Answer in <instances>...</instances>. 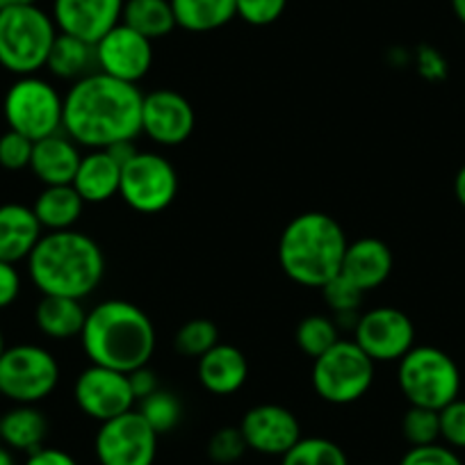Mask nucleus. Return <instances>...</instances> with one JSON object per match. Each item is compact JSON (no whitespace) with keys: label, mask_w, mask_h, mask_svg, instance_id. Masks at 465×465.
<instances>
[{"label":"nucleus","mask_w":465,"mask_h":465,"mask_svg":"<svg viewBox=\"0 0 465 465\" xmlns=\"http://www.w3.org/2000/svg\"><path fill=\"white\" fill-rule=\"evenodd\" d=\"M142 103L144 94L137 84L101 71L89 74L66 92L62 133L89 151L135 142L142 135Z\"/></svg>","instance_id":"1"},{"label":"nucleus","mask_w":465,"mask_h":465,"mask_svg":"<svg viewBox=\"0 0 465 465\" xmlns=\"http://www.w3.org/2000/svg\"><path fill=\"white\" fill-rule=\"evenodd\" d=\"M80 342L94 365L131 374L149 365L155 351V329L140 306L107 299L87 311Z\"/></svg>","instance_id":"2"},{"label":"nucleus","mask_w":465,"mask_h":465,"mask_svg":"<svg viewBox=\"0 0 465 465\" xmlns=\"http://www.w3.org/2000/svg\"><path fill=\"white\" fill-rule=\"evenodd\" d=\"M28 274L42 294L83 302L101 285L105 256L87 232L74 228L44 232L28 258Z\"/></svg>","instance_id":"3"},{"label":"nucleus","mask_w":465,"mask_h":465,"mask_svg":"<svg viewBox=\"0 0 465 465\" xmlns=\"http://www.w3.org/2000/svg\"><path fill=\"white\" fill-rule=\"evenodd\" d=\"M349 247L338 219L324 213H302L288 222L279 240L283 274L303 288H322L342 270Z\"/></svg>","instance_id":"4"},{"label":"nucleus","mask_w":465,"mask_h":465,"mask_svg":"<svg viewBox=\"0 0 465 465\" xmlns=\"http://www.w3.org/2000/svg\"><path fill=\"white\" fill-rule=\"evenodd\" d=\"M51 15L37 5L0 12V66L15 75H35L46 66L57 39Z\"/></svg>","instance_id":"5"},{"label":"nucleus","mask_w":465,"mask_h":465,"mask_svg":"<svg viewBox=\"0 0 465 465\" xmlns=\"http://www.w3.org/2000/svg\"><path fill=\"white\" fill-rule=\"evenodd\" d=\"M397 383L411 406L440 411L459 397L460 370L442 349L415 344L400 361Z\"/></svg>","instance_id":"6"},{"label":"nucleus","mask_w":465,"mask_h":465,"mask_svg":"<svg viewBox=\"0 0 465 465\" xmlns=\"http://www.w3.org/2000/svg\"><path fill=\"white\" fill-rule=\"evenodd\" d=\"M374 365L354 340H338L329 351L312 361V388L329 404H354L372 388Z\"/></svg>","instance_id":"7"},{"label":"nucleus","mask_w":465,"mask_h":465,"mask_svg":"<svg viewBox=\"0 0 465 465\" xmlns=\"http://www.w3.org/2000/svg\"><path fill=\"white\" fill-rule=\"evenodd\" d=\"M3 114L10 131L39 142L44 137L62 133L64 96H60V92L37 74L21 75L7 89Z\"/></svg>","instance_id":"8"},{"label":"nucleus","mask_w":465,"mask_h":465,"mask_svg":"<svg viewBox=\"0 0 465 465\" xmlns=\"http://www.w3.org/2000/svg\"><path fill=\"white\" fill-rule=\"evenodd\" d=\"M60 383V365L39 344H15L0 356V395L15 404H39Z\"/></svg>","instance_id":"9"},{"label":"nucleus","mask_w":465,"mask_h":465,"mask_svg":"<svg viewBox=\"0 0 465 465\" xmlns=\"http://www.w3.org/2000/svg\"><path fill=\"white\" fill-rule=\"evenodd\" d=\"M119 196L142 214L167 210L178 196V172L164 155L140 151L122 167Z\"/></svg>","instance_id":"10"},{"label":"nucleus","mask_w":465,"mask_h":465,"mask_svg":"<svg viewBox=\"0 0 465 465\" xmlns=\"http://www.w3.org/2000/svg\"><path fill=\"white\" fill-rule=\"evenodd\" d=\"M158 438L140 411L133 409L101 422L94 438V454L98 465H153Z\"/></svg>","instance_id":"11"},{"label":"nucleus","mask_w":465,"mask_h":465,"mask_svg":"<svg viewBox=\"0 0 465 465\" xmlns=\"http://www.w3.org/2000/svg\"><path fill=\"white\" fill-rule=\"evenodd\" d=\"M354 342L374 363H400L415 347V326L406 312L391 306H379L359 315L354 326Z\"/></svg>","instance_id":"12"},{"label":"nucleus","mask_w":465,"mask_h":465,"mask_svg":"<svg viewBox=\"0 0 465 465\" xmlns=\"http://www.w3.org/2000/svg\"><path fill=\"white\" fill-rule=\"evenodd\" d=\"M74 397L78 409L96 422H107L128 413L137 401L126 372L94 363L75 379Z\"/></svg>","instance_id":"13"},{"label":"nucleus","mask_w":465,"mask_h":465,"mask_svg":"<svg viewBox=\"0 0 465 465\" xmlns=\"http://www.w3.org/2000/svg\"><path fill=\"white\" fill-rule=\"evenodd\" d=\"M98 71L124 83L137 84L153 64V42L119 24L94 44Z\"/></svg>","instance_id":"14"},{"label":"nucleus","mask_w":465,"mask_h":465,"mask_svg":"<svg viewBox=\"0 0 465 465\" xmlns=\"http://www.w3.org/2000/svg\"><path fill=\"white\" fill-rule=\"evenodd\" d=\"M196 126L192 103L173 89H155L144 94L142 133L160 146H181L190 140Z\"/></svg>","instance_id":"15"},{"label":"nucleus","mask_w":465,"mask_h":465,"mask_svg":"<svg viewBox=\"0 0 465 465\" xmlns=\"http://www.w3.org/2000/svg\"><path fill=\"white\" fill-rule=\"evenodd\" d=\"M249 450L265 456H283L302 440L297 415L281 404H258L244 413L240 422Z\"/></svg>","instance_id":"16"},{"label":"nucleus","mask_w":465,"mask_h":465,"mask_svg":"<svg viewBox=\"0 0 465 465\" xmlns=\"http://www.w3.org/2000/svg\"><path fill=\"white\" fill-rule=\"evenodd\" d=\"M124 3L126 0H55L51 16L57 33L96 44L122 24Z\"/></svg>","instance_id":"17"},{"label":"nucleus","mask_w":465,"mask_h":465,"mask_svg":"<svg viewBox=\"0 0 465 465\" xmlns=\"http://www.w3.org/2000/svg\"><path fill=\"white\" fill-rule=\"evenodd\" d=\"M392 272V252L386 242L379 238H361L349 242L342 258L340 274L347 276L363 292L379 288L386 283Z\"/></svg>","instance_id":"18"},{"label":"nucleus","mask_w":465,"mask_h":465,"mask_svg":"<svg viewBox=\"0 0 465 465\" xmlns=\"http://www.w3.org/2000/svg\"><path fill=\"white\" fill-rule=\"evenodd\" d=\"M199 381L208 392L219 397L232 395L247 383L249 363L247 356L238 347L217 342L208 354L199 359Z\"/></svg>","instance_id":"19"},{"label":"nucleus","mask_w":465,"mask_h":465,"mask_svg":"<svg viewBox=\"0 0 465 465\" xmlns=\"http://www.w3.org/2000/svg\"><path fill=\"white\" fill-rule=\"evenodd\" d=\"M44 228L33 208L24 203L0 205V261H28L33 249L42 240Z\"/></svg>","instance_id":"20"},{"label":"nucleus","mask_w":465,"mask_h":465,"mask_svg":"<svg viewBox=\"0 0 465 465\" xmlns=\"http://www.w3.org/2000/svg\"><path fill=\"white\" fill-rule=\"evenodd\" d=\"M80 158L83 155H80L78 144L64 133H55V135L35 142L30 169L44 183V187L71 185L78 172Z\"/></svg>","instance_id":"21"},{"label":"nucleus","mask_w":465,"mask_h":465,"mask_svg":"<svg viewBox=\"0 0 465 465\" xmlns=\"http://www.w3.org/2000/svg\"><path fill=\"white\" fill-rule=\"evenodd\" d=\"M74 190L84 203H105L119 194L122 185V164L116 163L105 149L89 151L80 158L74 178Z\"/></svg>","instance_id":"22"},{"label":"nucleus","mask_w":465,"mask_h":465,"mask_svg":"<svg viewBox=\"0 0 465 465\" xmlns=\"http://www.w3.org/2000/svg\"><path fill=\"white\" fill-rule=\"evenodd\" d=\"M48 433V420L35 404H16L0 418V440L7 450L30 451L44 447Z\"/></svg>","instance_id":"23"},{"label":"nucleus","mask_w":465,"mask_h":465,"mask_svg":"<svg viewBox=\"0 0 465 465\" xmlns=\"http://www.w3.org/2000/svg\"><path fill=\"white\" fill-rule=\"evenodd\" d=\"M84 320H87V311L83 308V302L71 297L44 294L35 311V322H37L39 331L53 340H66L75 338V335L80 338Z\"/></svg>","instance_id":"24"},{"label":"nucleus","mask_w":465,"mask_h":465,"mask_svg":"<svg viewBox=\"0 0 465 465\" xmlns=\"http://www.w3.org/2000/svg\"><path fill=\"white\" fill-rule=\"evenodd\" d=\"M84 210V201L80 199L74 185H51L39 192L33 205L44 231H69L75 226Z\"/></svg>","instance_id":"25"},{"label":"nucleus","mask_w":465,"mask_h":465,"mask_svg":"<svg viewBox=\"0 0 465 465\" xmlns=\"http://www.w3.org/2000/svg\"><path fill=\"white\" fill-rule=\"evenodd\" d=\"M46 69L55 78L78 83V80L87 78L89 74H96L98 71L96 48H94V44L60 33L51 48Z\"/></svg>","instance_id":"26"},{"label":"nucleus","mask_w":465,"mask_h":465,"mask_svg":"<svg viewBox=\"0 0 465 465\" xmlns=\"http://www.w3.org/2000/svg\"><path fill=\"white\" fill-rule=\"evenodd\" d=\"M178 28L187 33H213L238 16L235 0H172Z\"/></svg>","instance_id":"27"},{"label":"nucleus","mask_w":465,"mask_h":465,"mask_svg":"<svg viewBox=\"0 0 465 465\" xmlns=\"http://www.w3.org/2000/svg\"><path fill=\"white\" fill-rule=\"evenodd\" d=\"M122 24L151 42L167 37L178 28L172 0H126Z\"/></svg>","instance_id":"28"},{"label":"nucleus","mask_w":465,"mask_h":465,"mask_svg":"<svg viewBox=\"0 0 465 465\" xmlns=\"http://www.w3.org/2000/svg\"><path fill=\"white\" fill-rule=\"evenodd\" d=\"M281 465H349L347 454L329 438L308 436L281 456Z\"/></svg>","instance_id":"29"},{"label":"nucleus","mask_w":465,"mask_h":465,"mask_svg":"<svg viewBox=\"0 0 465 465\" xmlns=\"http://www.w3.org/2000/svg\"><path fill=\"white\" fill-rule=\"evenodd\" d=\"M294 338H297V347L302 349L303 354L315 361L317 356L329 351L340 340L338 324L326 315H308L299 322Z\"/></svg>","instance_id":"30"},{"label":"nucleus","mask_w":465,"mask_h":465,"mask_svg":"<svg viewBox=\"0 0 465 465\" xmlns=\"http://www.w3.org/2000/svg\"><path fill=\"white\" fill-rule=\"evenodd\" d=\"M137 411H140L142 418L149 422V427L153 429L158 436L173 431V429L181 424L183 418L181 400H178L173 392L163 391V388L155 391L153 395L144 397V400L140 401V409Z\"/></svg>","instance_id":"31"},{"label":"nucleus","mask_w":465,"mask_h":465,"mask_svg":"<svg viewBox=\"0 0 465 465\" xmlns=\"http://www.w3.org/2000/svg\"><path fill=\"white\" fill-rule=\"evenodd\" d=\"M219 342V329L213 320L205 317H194V320L185 322L178 329L176 338H173V347L178 354L187 356V359H196L208 354L210 349Z\"/></svg>","instance_id":"32"},{"label":"nucleus","mask_w":465,"mask_h":465,"mask_svg":"<svg viewBox=\"0 0 465 465\" xmlns=\"http://www.w3.org/2000/svg\"><path fill=\"white\" fill-rule=\"evenodd\" d=\"M401 433L411 447L433 445L440 440V415L438 411L411 406L401 420Z\"/></svg>","instance_id":"33"},{"label":"nucleus","mask_w":465,"mask_h":465,"mask_svg":"<svg viewBox=\"0 0 465 465\" xmlns=\"http://www.w3.org/2000/svg\"><path fill=\"white\" fill-rule=\"evenodd\" d=\"M320 290L324 294V302L329 303V308L335 315H359V308L363 303L365 292L359 285L351 283L347 276L335 274Z\"/></svg>","instance_id":"34"},{"label":"nucleus","mask_w":465,"mask_h":465,"mask_svg":"<svg viewBox=\"0 0 465 465\" xmlns=\"http://www.w3.org/2000/svg\"><path fill=\"white\" fill-rule=\"evenodd\" d=\"M247 450V440H244L240 427H222L208 440L210 460H214L219 465L238 463Z\"/></svg>","instance_id":"35"},{"label":"nucleus","mask_w":465,"mask_h":465,"mask_svg":"<svg viewBox=\"0 0 465 465\" xmlns=\"http://www.w3.org/2000/svg\"><path fill=\"white\" fill-rule=\"evenodd\" d=\"M33 146V140L16 131H7L5 135H0V167L10 169V172L30 169Z\"/></svg>","instance_id":"36"},{"label":"nucleus","mask_w":465,"mask_h":465,"mask_svg":"<svg viewBox=\"0 0 465 465\" xmlns=\"http://www.w3.org/2000/svg\"><path fill=\"white\" fill-rule=\"evenodd\" d=\"M238 16L249 25H270L281 19V15L288 7V0H235Z\"/></svg>","instance_id":"37"},{"label":"nucleus","mask_w":465,"mask_h":465,"mask_svg":"<svg viewBox=\"0 0 465 465\" xmlns=\"http://www.w3.org/2000/svg\"><path fill=\"white\" fill-rule=\"evenodd\" d=\"M440 415V438L451 450H465V400L454 401L438 411Z\"/></svg>","instance_id":"38"},{"label":"nucleus","mask_w":465,"mask_h":465,"mask_svg":"<svg viewBox=\"0 0 465 465\" xmlns=\"http://www.w3.org/2000/svg\"><path fill=\"white\" fill-rule=\"evenodd\" d=\"M400 465H463V460H460V456L451 447L433 442V445L411 447L401 456Z\"/></svg>","instance_id":"39"},{"label":"nucleus","mask_w":465,"mask_h":465,"mask_svg":"<svg viewBox=\"0 0 465 465\" xmlns=\"http://www.w3.org/2000/svg\"><path fill=\"white\" fill-rule=\"evenodd\" d=\"M21 294V276L16 265L0 261V311L10 308Z\"/></svg>","instance_id":"40"},{"label":"nucleus","mask_w":465,"mask_h":465,"mask_svg":"<svg viewBox=\"0 0 465 465\" xmlns=\"http://www.w3.org/2000/svg\"><path fill=\"white\" fill-rule=\"evenodd\" d=\"M24 465H78V460L69 451L57 450V447H39L30 451Z\"/></svg>","instance_id":"41"},{"label":"nucleus","mask_w":465,"mask_h":465,"mask_svg":"<svg viewBox=\"0 0 465 465\" xmlns=\"http://www.w3.org/2000/svg\"><path fill=\"white\" fill-rule=\"evenodd\" d=\"M128 379H131L133 395H135V400L140 401L144 400V397L153 395L155 391H160L158 377H155V372L149 368V365H144V368L140 370H133V372L128 374Z\"/></svg>","instance_id":"42"},{"label":"nucleus","mask_w":465,"mask_h":465,"mask_svg":"<svg viewBox=\"0 0 465 465\" xmlns=\"http://www.w3.org/2000/svg\"><path fill=\"white\" fill-rule=\"evenodd\" d=\"M418 66L420 71H422V75H427V78L431 80L442 78L447 71L445 60H442V55L436 51V48H422L418 55Z\"/></svg>","instance_id":"43"},{"label":"nucleus","mask_w":465,"mask_h":465,"mask_svg":"<svg viewBox=\"0 0 465 465\" xmlns=\"http://www.w3.org/2000/svg\"><path fill=\"white\" fill-rule=\"evenodd\" d=\"M105 151L116 160V163L122 164V167L128 163V160H133L137 153H140V149L135 146V142H116V144L107 146Z\"/></svg>","instance_id":"44"},{"label":"nucleus","mask_w":465,"mask_h":465,"mask_svg":"<svg viewBox=\"0 0 465 465\" xmlns=\"http://www.w3.org/2000/svg\"><path fill=\"white\" fill-rule=\"evenodd\" d=\"M454 194L459 199V203L465 208V164L459 169V173L454 178Z\"/></svg>","instance_id":"45"},{"label":"nucleus","mask_w":465,"mask_h":465,"mask_svg":"<svg viewBox=\"0 0 465 465\" xmlns=\"http://www.w3.org/2000/svg\"><path fill=\"white\" fill-rule=\"evenodd\" d=\"M37 0H0V12L12 10V7H24V5H35Z\"/></svg>","instance_id":"46"},{"label":"nucleus","mask_w":465,"mask_h":465,"mask_svg":"<svg viewBox=\"0 0 465 465\" xmlns=\"http://www.w3.org/2000/svg\"><path fill=\"white\" fill-rule=\"evenodd\" d=\"M451 10H454L456 19L465 25V0H451Z\"/></svg>","instance_id":"47"},{"label":"nucleus","mask_w":465,"mask_h":465,"mask_svg":"<svg viewBox=\"0 0 465 465\" xmlns=\"http://www.w3.org/2000/svg\"><path fill=\"white\" fill-rule=\"evenodd\" d=\"M0 465H16L12 451L7 450V447H3V445H0Z\"/></svg>","instance_id":"48"},{"label":"nucleus","mask_w":465,"mask_h":465,"mask_svg":"<svg viewBox=\"0 0 465 465\" xmlns=\"http://www.w3.org/2000/svg\"><path fill=\"white\" fill-rule=\"evenodd\" d=\"M5 335H3V331H0V356H3V351H5Z\"/></svg>","instance_id":"49"},{"label":"nucleus","mask_w":465,"mask_h":465,"mask_svg":"<svg viewBox=\"0 0 465 465\" xmlns=\"http://www.w3.org/2000/svg\"><path fill=\"white\" fill-rule=\"evenodd\" d=\"M370 465H377V463H370Z\"/></svg>","instance_id":"50"}]
</instances>
